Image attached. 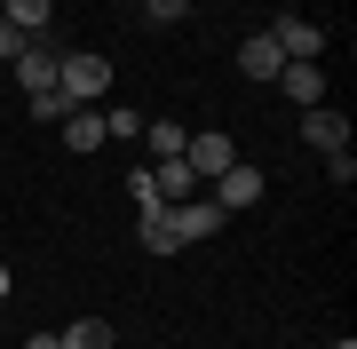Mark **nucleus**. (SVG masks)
I'll list each match as a JSON object with an SVG mask.
<instances>
[{
	"label": "nucleus",
	"mask_w": 357,
	"mask_h": 349,
	"mask_svg": "<svg viewBox=\"0 0 357 349\" xmlns=\"http://www.w3.org/2000/svg\"><path fill=\"white\" fill-rule=\"evenodd\" d=\"M56 95L79 111V104H103L112 95V56H96V48H64L56 56Z\"/></svg>",
	"instance_id": "nucleus-1"
},
{
	"label": "nucleus",
	"mask_w": 357,
	"mask_h": 349,
	"mask_svg": "<svg viewBox=\"0 0 357 349\" xmlns=\"http://www.w3.org/2000/svg\"><path fill=\"white\" fill-rule=\"evenodd\" d=\"M222 207H215V199H175V207H167V231H175V246H199V238H215L222 231Z\"/></svg>",
	"instance_id": "nucleus-2"
},
{
	"label": "nucleus",
	"mask_w": 357,
	"mask_h": 349,
	"mask_svg": "<svg viewBox=\"0 0 357 349\" xmlns=\"http://www.w3.org/2000/svg\"><path fill=\"white\" fill-rule=\"evenodd\" d=\"M270 40H278L286 64H318V56H326V32L310 24V16H278V24H270Z\"/></svg>",
	"instance_id": "nucleus-3"
},
{
	"label": "nucleus",
	"mask_w": 357,
	"mask_h": 349,
	"mask_svg": "<svg viewBox=\"0 0 357 349\" xmlns=\"http://www.w3.org/2000/svg\"><path fill=\"white\" fill-rule=\"evenodd\" d=\"M255 199H262V167H246V159H230V167L215 175V207H222V215H246Z\"/></svg>",
	"instance_id": "nucleus-4"
},
{
	"label": "nucleus",
	"mask_w": 357,
	"mask_h": 349,
	"mask_svg": "<svg viewBox=\"0 0 357 349\" xmlns=\"http://www.w3.org/2000/svg\"><path fill=\"white\" fill-rule=\"evenodd\" d=\"M230 159H238V143H230L222 127H215V135H191V143H183V167H191L199 183H206V175H222Z\"/></svg>",
	"instance_id": "nucleus-5"
},
{
	"label": "nucleus",
	"mask_w": 357,
	"mask_h": 349,
	"mask_svg": "<svg viewBox=\"0 0 357 349\" xmlns=\"http://www.w3.org/2000/svg\"><path fill=\"white\" fill-rule=\"evenodd\" d=\"M302 143H310V151H349V119L326 111V104H310L302 111Z\"/></svg>",
	"instance_id": "nucleus-6"
},
{
	"label": "nucleus",
	"mask_w": 357,
	"mask_h": 349,
	"mask_svg": "<svg viewBox=\"0 0 357 349\" xmlns=\"http://www.w3.org/2000/svg\"><path fill=\"white\" fill-rule=\"evenodd\" d=\"M238 72H246V79H278V72H286L278 40H270V32H246V40H238Z\"/></svg>",
	"instance_id": "nucleus-7"
},
{
	"label": "nucleus",
	"mask_w": 357,
	"mask_h": 349,
	"mask_svg": "<svg viewBox=\"0 0 357 349\" xmlns=\"http://www.w3.org/2000/svg\"><path fill=\"white\" fill-rule=\"evenodd\" d=\"M278 88H286V104H302V111H310V104H326V64H286V72H278Z\"/></svg>",
	"instance_id": "nucleus-8"
},
{
	"label": "nucleus",
	"mask_w": 357,
	"mask_h": 349,
	"mask_svg": "<svg viewBox=\"0 0 357 349\" xmlns=\"http://www.w3.org/2000/svg\"><path fill=\"white\" fill-rule=\"evenodd\" d=\"M64 143H72L79 159H88V151H103V143H112V135H103V111H96V104H79V111H64Z\"/></svg>",
	"instance_id": "nucleus-9"
},
{
	"label": "nucleus",
	"mask_w": 357,
	"mask_h": 349,
	"mask_svg": "<svg viewBox=\"0 0 357 349\" xmlns=\"http://www.w3.org/2000/svg\"><path fill=\"white\" fill-rule=\"evenodd\" d=\"M0 24H16V32H56V0H0Z\"/></svg>",
	"instance_id": "nucleus-10"
},
{
	"label": "nucleus",
	"mask_w": 357,
	"mask_h": 349,
	"mask_svg": "<svg viewBox=\"0 0 357 349\" xmlns=\"http://www.w3.org/2000/svg\"><path fill=\"white\" fill-rule=\"evenodd\" d=\"M151 175H159V199L175 207V199H199V175L183 167V159H151Z\"/></svg>",
	"instance_id": "nucleus-11"
},
{
	"label": "nucleus",
	"mask_w": 357,
	"mask_h": 349,
	"mask_svg": "<svg viewBox=\"0 0 357 349\" xmlns=\"http://www.w3.org/2000/svg\"><path fill=\"white\" fill-rule=\"evenodd\" d=\"M143 135H151V159H183V143H191L175 119H143Z\"/></svg>",
	"instance_id": "nucleus-12"
},
{
	"label": "nucleus",
	"mask_w": 357,
	"mask_h": 349,
	"mask_svg": "<svg viewBox=\"0 0 357 349\" xmlns=\"http://www.w3.org/2000/svg\"><path fill=\"white\" fill-rule=\"evenodd\" d=\"M143 246H151V254H183L175 246V231H167V207H143V231H135Z\"/></svg>",
	"instance_id": "nucleus-13"
},
{
	"label": "nucleus",
	"mask_w": 357,
	"mask_h": 349,
	"mask_svg": "<svg viewBox=\"0 0 357 349\" xmlns=\"http://www.w3.org/2000/svg\"><path fill=\"white\" fill-rule=\"evenodd\" d=\"M56 341H64V349H112V325H103V318H79V325H64Z\"/></svg>",
	"instance_id": "nucleus-14"
},
{
	"label": "nucleus",
	"mask_w": 357,
	"mask_h": 349,
	"mask_svg": "<svg viewBox=\"0 0 357 349\" xmlns=\"http://www.w3.org/2000/svg\"><path fill=\"white\" fill-rule=\"evenodd\" d=\"M64 95H56V88H40V95H24V119H48V127H64Z\"/></svg>",
	"instance_id": "nucleus-15"
},
{
	"label": "nucleus",
	"mask_w": 357,
	"mask_h": 349,
	"mask_svg": "<svg viewBox=\"0 0 357 349\" xmlns=\"http://www.w3.org/2000/svg\"><path fill=\"white\" fill-rule=\"evenodd\" d=\"M128 199H135V207H167V199H159V175H151V167H135V175H128Z\"/></svg>",
	"instance_id": "nucleus-16"
},
{
	"label": "nucleus",
	"mask_w": 357,
	"mask_h": 349,
	"mask_svg": "<svg viewBox=\"0 0 357 349\" xmlns=\"http://www.w3.org/2000/svg\"><path fill=\"white\" fill-rule=\"evenodd\" d=\"M103 135H119V143H135V135H143V111H103Z\"/></svg>",
	"instance_id": "nucleus-17"
},
{
	"label": "nucleus",
	"mask_w": 357,
	"mask_h": 349,
	"mask_svg": "<svg viewBox=\"0 0 357 349\" xmlns=\"http://www.w3.org/2000/svg\"><path fill=\"white\" fill-rule=\"evenodd\" d=\"M326 175H333V183L349 191V183H357V159H349V151H326Z\"/></svg>",
	"instance_id": "nucleus-18"
},
{
	"label": "nucleus",
	"mask_w": 357,
	"mask_h": 349,
	"mask_svg": "<svg viewBox=\"0 0 357 349\" xmlns=\"http://www.w3.org/2000/svg\"><path fill=\"white\" fill-rule=\"evenodd\" d=\"M183 8H191V0H143V16H151V24H175Z\"/></svg>",
	"instance_id": "nucleus-19"
},
{
	"label": "nucleus",
	"mask_w": 357,
	"mask_h": 349,
	"mask_svg": "<svg viewBox=\"0 0 357 349\" xmlns=\"http://www.w3.org/2000/svg\"><path fill=\"white\" fill-rule=\"evenodd\" d=\"M24 349H64V341H56V334H32V341H24Z\"/></svg>",
	"instance_id": "nucleus-20"
},
{
	"label": "nucleus",
	"mask_w": 357,
	"mask_h": 349,
	"mask_svg": "<svg viewBox=\"0 0 357 349\" xmlns=\"http://www.w3.org/2000/svg\"><path fill=\"white\" fill-rule=\"evenodd\" d=\"M8 286H16V278H8V262H0V302H8Z\"/></svg>",
	"instance_id": "nucleus-21"
},
{
	"label": "nucleus",
	"mask_w": 357,
	"mask_h": 349,
	"mask_svg": "<svg viewBox=\"0 0 357 349\" xmlns=\"http://www.w3.org/2000/svg\"><path fill=\"white\" fill-rule=\"evenodd\" d=\"M0 72H8V56H0Z\"/></svg>",
	"instance_id": "nucleus-22"
}]
</instances>
